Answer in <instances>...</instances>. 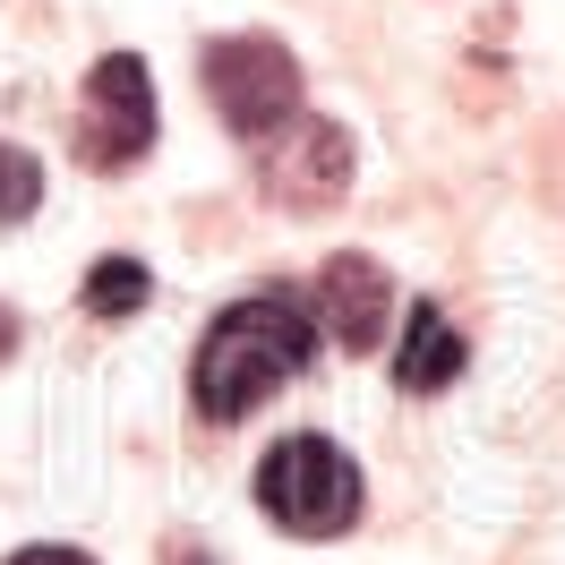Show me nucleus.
<instances>
[{
    "mask_svg": "<svg viewBox=\"0 0 565 565\" xmlns=\"http://www.w3.org/2000/svg\"><path fill=\"white\" fill-rule=\"evenodd\" d=\"M318 352V318L291 300V291H257V300H232L223 318L206 326V343L189 360V394L206 420H248L266 394H282Z\"/></svg>",
    "mask_w": 565,
    "mask_h": 565,
    "instance_id": "f257e3e1",
    "label": "nucleus"
},
{
    "mask_svg": "<svg viewBox=\"0 0 565 565\" xmlns=\"http://www.w3.org/2000/svg\"><path fill=\"white\" fill-rule=\"evenodd\" d=\"M360 462L334 437H275L257 462V505L291 540H343L360 523Z\"/></svg>",
    "mask_w": 565,
    "mask_h": 565,
    "instance_id": "f03ea898",
    "label": "nucleus"
},
{
    "mask_svg": "<svg viewBox=\"0 0 565 565\" xmlns=\"http://www.w3.org/2000/svg\"><path fill=\"white\" fill-rule=\"evenodd\" d=\"M206 95L257 146V138H275L282 120H300V61L275 35H223V43H206Z\"/></svg>",
    "mask_w": 565,
    "mask_h": 565,
    "instance_id": "7ed1b4c3",
    "label": "nucleus"
},
{
    "mask_svg": "<svg viewBox=\"0 0 565 565\" xmlns=\"http://www.w3.org/2000/svg\"><path fill=\"white\" fill-rule=\"evenodd\" d=\"M352 163L360 146L334 120H282L275 138H257V180L275 206H334L352 189Z\"/></svg>",
    "mask_w": 565,
    "mask_h": 565,
    "instance_id": "20e7f679",
    "label": "nucleus"
},
{
    "mask_svg": "<svg viewBox=\"0 0 565 565\" xmlns=\"http://www.w3.org/2000/svg\"><path fill=\"white\" fill-rule=\"evenodd\" d=\"M146 146H154V77L138 52H111L86 70V163L129 172Z\"/></svg>",
    "mask_w": 565,
    "mask_h": 565,
    "instance_id": "39448f33",
    "label": "nucleus"
},
{
    "mask_svg": "<svg viewBox=\"0 0 565 565\" xmlns=\"http://www.w3.org/2000/svg\"><path fill=\"white\" fill-rule=\"evenodd\" d=\"M386 309H394V282L377 257H334L318 275V326L343 352H377L386 343Z\"/></svg>",
    "mask_w": 565,
    "mask_h": 565,
    "instance_id": "423d86ee",
    "label": "nucleus"
},
{
    "mask_svg": "<svg viewBox=\"0 0 565 565\" xmlns=\"http://www.w3.org/2000/svg\"><path fill=\"white\" fill-rule=\"evenodd\" d=\"M462 377V334L446 326V309H412L403 318V352H394V386L403 394H437Z\"/></svg>",
    "mask_w": 565,
    "mask_h": 565,
    "instance_id": "0eeeda50",
    "label": "nucleus"
},
{
    "mask_svg": "<svg viewBox=\"0 0 565 565\" xmlns=\"http://www.w3.org/2000/svg\"><path fill=\"white\" fill-rule=\"evenodd\" d=\"M138 300H146V266L138 257H104V266L86 275V309H95V318H129Z\"/></svg>",
    "mask_w": 565,
    "mask_h": 565,
    "instance_id": "6e6552de",
    "label": "nucleus"
},
{
    "mask_svg": "<svg viewBox=\"0 0 565 565\" xmlns=\"http://www.w3.org/2000/svg\"><path fill=\"white\" fill-rule=\"evenodd\" d=\"M43 198V172H35V154L26 146H0V223H26Z\"/></svg>",
    "mask_w": 565,
    "mask_h": 565,
    "instance_id": "1a4fd4ad",
    "label": "nucleus"
},
{
    "mask_svg": "<svg viewBox=\"0 0 565 565\" xmlns=\"http://www.w3.org/2000/svg\"><path fill=\"white\" fill-rule=\"evenodd\" d=\"M9 565H95L86 548H61V540H43V548H18Z\"/></svg>",
    "mask_w": 565,
    "mask_h": 565,
    "instance_id": "9d476101",
    "label": "nucleus"
}]
</instances>
